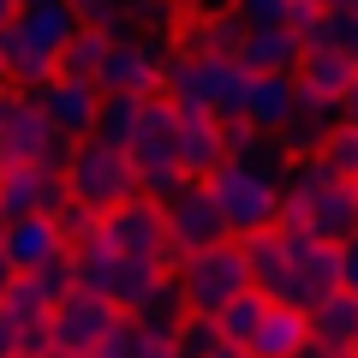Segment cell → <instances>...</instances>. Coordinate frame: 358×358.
I'll return each mask as SVG.
<instances>
[{
    "mask_svg": "<svg viewBox=\"0 0 358 358\" xmlns=\"http://www.w3.org/2000/svg\"><path fill=\"white\" fill-rule=\"evenodd\" d=\"M227 162L203 179L209 197H215L221 221H227V239H245V233H263L281 221V162L251 138V131L233 120L227 126Z\"/></svg>",
    "mask_w": 358,
    "mask_h": 358,
    "instance_id": "cell-1",
    "label": "cell"
},
{
    "mask_svg": "<svg viewBox=\"0 0 358 358\" xmlns=\"http://www.w3.org/2000/svg\"><path fill=\"white\" fill-rule=\"evenodd\" d=\"M245 72L239 60H215V54H173L162 66V96L179 114H209V120H239L245 114Z\"/></svg>",
    "mask_w": 358,
    "mask_h": 358,
    "instance_id": "cell-2",
    "label": "cell"
},
{
    "mask_svg": "<svg viewBox=\"0 0 358 358\" xmlns=\"http://www.w3.org/2000/svg\"><path fill=\"white\" fill-rule=\"evenodd\" d=\"M66 197L84 209H96V215H108V209H120L126 197H138V173H131V155L126 150H108V143L84 138L72 143V162H66Z\"/></svg>",
    "mask_w": 358,
    "mask_h": 358,
    "instance_id": "cell-3",
    "label": "cell"
},
{
    "mask_svg": "<svg viewBox=\"0 0 358 358\" xmlns=\"http://www.w3.org/2000/svg\"><path fill=\"white\" fill-rule=\"evenodd\" d=\"M281 233V245H287V275H281V287H275V305H287V310H310V305H322V299L341 287V275H334V263H341V245H322V239H310L305 227H275Z\"/></svg>",
    "mask_w": 358,
    "mask_h": 358,
    "instance_id": "cell-4",
    "label": "cell"
},
{
    "mask_svg": "<svg viewBox=\"0 0 358 358\" xmlns=\"http://www.w3.org/2000/svg\"><path fill=\"white\" fill-rule=\"evenodd\" d=\"M179 299H185V310H197V317H215L227 299H239L245 287V257L233 239L221 245H203V251H185V263H179Z\"/></svg>",
    "mask_w": 358,
    "mask_h": 358,
    "instance_id": "cell-5",
    "label": "cell"
},
{
    "mask_svg": "<svg viewBox=\"0 0 358 358\" xmlns=\"http://www.w3.org/2000/svg\"><path fill=\"white\" fill-rule=\"evenodd\" d=\"M150 275H155L150 263L120 257L114 245H102V239H90V245H78V251H72V281H78V293H96V299H108V305H120V310L150 287Z\"/></svg>",
    "mask_w": 358,
    "mask_h": 358,
    "instance_id": "cell-6",
    "label": "cell"
},
{
    "mask_svg": "<svg viewBox=\"0 0 358 358\" xmlns=\"http://www.w3.org/2000/svg\"><path fill=\"white\" fill-rule=\"evenodd\" d=\"M102 245H114L120 257H138V263H162V251L173 239H167V215H162V203L155 197H126L120 209H108L102 215Z\"/></svg>",
    "mask_w": 358,
    "mask_h": 358,
    "instance_id": "cell-7",
    "label": "cell"
},
{
    "mask_svg": "<svg viewBox=\"0 0 358 358\" xmlns=\"http://www.w3.org/2000/svg\"><path fill=\"white\" fill-rule=\"evenodd\" d=\"M162 215H167V239H173L179 251H203V245L227 239V221H221V209H215V197H209L203 179H185V185L162 203Z\"/></svg>",
    "mask_w": 358,
    "mask_h": 358,
    "instance_id": "cell-8",
    "label": "cell"
},
{
    "mask_svg": "<svg viewBox=\"0 0 358 358\" xmlns=\"http://www.w3.org/2000/svg\"><path fill=\"white\" fill-rule=\"evenodd\" d=\"M162 66H167V54L155 48V42L114 36L96 90H102V96H155V90H162Z\"/></svg>",
    "mask_w": 358,
    "mask_h": 358,
    "instance_id": "cell-9",
    "label": "cell"
},
{
    "mask_svg": "<svg viewBox=\"0 0 358 358\" xmlns=\"http://www.w3.org/2000/svg\"><path fill=\"white\" fill-rule=\"evenodd\" d=\"M30 102L42 108V120H48L60 138L84 143L90 126H96V102H102V90H96V84H78V78H66V72H54V78H42V84H30Z\"/></svg>",
    "mask_w": 358,
    "mask_h": 358,
    "instance_id": "cell-10",
    "label": "cell"
},
{
    "mask_svg": "<svg viewBox=\"0 0 358 358\" xmlns=\"http://www.w3.org/2000/svg\"><path fill=\"white\" fill-rule=\"evenodd\" d=\"M66 203V179L48 173L36 162L0 167V221H24V215H54Z\"/></svg>",
    "mask_w": 358,
    "mask_h": 358,
    "instance_id": "cell-11",
    "label": "cell"
},
{
    "mask_svg": "<svg viewBox=\"0 0 358 358\" xmlns=\"http://www.w3.org/2000/svg\"><path fill=\"white\" fill-rule=\"evenodd\" d=\"M120 317H126L120 305H108V299L78 293L72 287V293L54 305V346H60V352H96V341H102Z\"/></svg>",
    "mask_w": 358,
    "mask_h": 358,
    "instance_id": "cell-12",
    "label": "cell"
},
{
    "mask_svg": "<svg viewBox=\"0 0 358 358\" xmlns=\"http://www.w3.org/2000/svg\"><path fill=\"white\" fill-rule=\"evenodd\" d=\"M358 66L341 60V54H322V48H305V60L293 66V84H299V108L322 120H341V102H346V84H352Z\"/></svg>",
    "mask_w": 358,
    "mask_h": 358,
    "instance_id": "cell-13",
    "label": "cell"
},
{
    "mask_svg": "<svg viewBox=\"0 0 358 358\" xmlns=\"http://www.w3.org/2000/svg\"><path fill=\"white\" fill-rule=\"evenodd\" d=\"M54 126L42 120V108L30 102V96H6V108H0V167H18V162H42V150H48Z\"/></svg>",
    "mask_w": 358,
    "mask_h": 358,
    "instance_id": "cell-14",
    "label": "cell"
},
{
    "mask_svg": "<svg viewBox=\"0 0 358 358\" xmlns=\"http://www.w3.org/2000/svg\"><path fill=\"white\" fill-rule=\"evenodd\" d=\"M227 120L209 114H179V138H173V162L185 179H209L221 162H227Z\"/></svg>",
    "mask_w": 358,
    "mask_h": 358,
    "instance_id": "cell-15",
    "label": "cell"
},
{
    "mask_svg": "<svg viewBox=\"0 0 358 358\" xmlns=\"http://www.w3.org/2000/svg\"><path fill=\"white\" fill-rule=\"evenodd\" d=\"M293 114H299V84H293V72H263V78L245 84V114H239V126H251V131H287V126H293Z\"/></svg>",
    "mask_w": 358,
    "mask_h": 358,
    "instance_id": "cell-16",
    "label": "cell"
},
{
    "mask_svg": "<svg viewBox=\"0 0 358 358\" xmlns=\"http://www.w3.org/2000/svg\"><path fill=\"white\" fill-rule=\"evenodd\" d=\"M60 233L48 215H24V221H0V257L13 263V275H36L48 257H60Z\"/></svg>",
    "mask_w": 358,
    "mask_h": 358,
    "instance_id": "cell-17",
    "label": "cell"
},
{
    "mask_svg": "<svg viewBox=\"0 0 358 358\" xmlns=\"http://www.w3.org/2000/svg\"><path fill=\"white\" fill-rule=\"evenodd\" d=\"M305 341H310L305 310H287V305H275V299H268V310H263V322H257V334L245 341V358H293Z\"/></svg>",
    "mask_w": 358,
    "mask_h": 358,
    "instance_id": "cell-18",
    "label": "cell"
},
{
    "mask_svg": "<svg viewBox=\"0 0 358 358\" xmlns=\"http://www.w3.org/2000/svg\"><path fill=\"white\" fill-rule=\"evenodd\" d=\"M233 60L245 66L251 78H263V72H293L299 60H305V42L293 36V30H245V42H239V54Z\"/></svg>",
    "mask_w": 358,
    "mask_h": 358,
    "instance_id": "cell-19",
    "label": "cell"
},
{
    "mask_svg": "<svg viewBox=\"0 0 358 358\" xmlns=\"http://www.w3.org/2000/svg\"><path fill=\"white\" fill-rule=\"evenodd\" d=\"M305 322H310V341L334 346V352H358V299H352V293L334 287L322 305L305 310Z\"/></svg>",
    "mask_w": 358,
    "mask_h": 358,
    "instance_id": "cell-20",
    "label": "cell"
},
{
    "mask_svg": "<svg viewBox=\"0 0 358 358\" xmlns=\"http://www.w3.org/2000/svg\"><path fill=\"white\" fill-rule=\"evenodd\" d=\"M245 42V24L233 13H197L185 18V30H179V54H215V60H233Z\"/></svg>",
    "mask_w": 358,
    "mask_h": 358,
    "instance_id": "cell-21",
    "label": "cell"
},
{
    "mask_svg": "<svg viewBox=\"0 0 358 358\" xmlns=\"http://www.w3.org/2000/svg\"><path fill=\"white\" fill-rule=\"evenodd\" d=\"M13 24L24 30V36L36 42L42 54H54V60H60V48L78 36V13H72V0H54V6H18Z\"/></svg>",
    "mask_w": 358,
    "mask_h": 358,
    "instance_id": "cell-22",
    "label": "cell"
},
{
    "mask_svg": "<svg viewBox=\"0 0 358 358\" xmlns=\"http://www.w3.org/2000/svg\"><path fill=\"white\" fill-rule=\"evenodd\" d=\"M0 78L6 84H42V78H54V54H42L18 24H0Z\"/></svg>",
    "mask_w": 358,
    "mask_h": 358,
    "instance_id": "cell-23",
    "label": "cell"
},
{
    "mask_svg": "<svg viewBox=\"0 0 358 358\" xmlns=\"http://www.w3.org/2000/svg\"><path fill=\"white\" fill-rule=\"evenodd\" d=\"M239 257H245V281H251L257 293H275V287H281V275H287V245H281V233H275V227L245 233V239H239Z\"/></svg>",
    "mask_w": 358,
    "mask_h": 358,
    "instance_id": "cell-24",
    "label": "cell"
},
{
    "mask_svg": "<svg viewBox=\"0 0 358 358\" xmlns=\"http://www.w3.org/2000/svg\"><path fill=\"white\" fill-rule=\"evenodd\" d=\"M126 317H131V322H155V329H173V322L185 317L179 281H173V275H150V287H143V293L126 305Z\"/></svg>",
    "mask_w": 358,
    "mask_h": 358,
    "instance_id": "cell-25",
    "label": "cell"
},
{
    "mask_svg": "<svg viewBox=\"0 0 358 358\" xmlns=\"http://www.w3.org/2000/svg\"><path fill=\"white\" fill-rule=\"evenodd\" d=\"M108 30H84L78 24V36L60 48V60H54V72H66V78H78V84H96L102 78V60H108Z\"/></svg>",
    "mask_w": 358,
    "mask_h": 358,
    "instance_id": "cell-26",
    "label": "cell"
},
{
    "mask_svg": "<svg viewBox=\"0 0 358 358\" xmlns=\"http://www.w3.org/2000/svg\"><path fill=\"white\" fill-rule=\"evenodd\" d=\"M305 48H322V54H341V60L358 66V6H334V13H317Z\"/></svg>",
    "mask_w": 358,
    "mask_h": 358,
    "instance_id": "cell-27",
    "label": "cell"
},
{
    "mask_svg": "<svg viewBox=\"0 0 358 358\" xmlns=\"http://www.w3.org/2000/svg\"><path fill=\"white\" fill-rule=\"evenodd\" d=\"M263 310H268V293H257V287H245L239 299H227V305L215 310V329H221V341H227V346H239V352H245V341L257 334Z\"/></svg>",
    "mask_w": 358,
    "mask_h": 358,
    "instance_id": "cell-28",
    "label": "cell"
},
{
    "mask_svg": "<svg viewBox=\"0 0 358 358\" xmlns=\"http://www.w3.org/2000/svg\"><path fill=\"white\" fill-rule=\"evenodd\" d=\"M317 162L329 167L334 179L358 185V126H352V120H334V126L317 138Z\"/></svg>",
    "mask_w": 358,
    "mask_h": 358,
    "instance_id": "cell-29",
    "label": "cell"
},
{
    "mask_svg": "<svg viewBox=\"0 0 358 358\" xmlns=\"http://www.w3.org/2000/svg\"><path fill=\"white\" fill-rule=\"evenodd\" d=\"M138 102H143V96H102V102H96V126H90V138L108 143V150H126L131 126H138Z\"/></svg>",
    "mask_w": 358,
    "mask_h": 358,
    "instance_id": "cell-30",
    "label": "cell"
},
{
    "mask_svg": "<svg viewBox=\"0 0 358 358\" xmlns=\"http://www.w3.org/2000/svg\"><path fill=\"white\" fill-rule=\"evenodd\" d=\"M221 352H227V341H221L215 317L185 310V317L173 322V358H221Z\"/></svg>",
    "mask_w": 358,
    "mask_h": 358,
    "instance_id": "cell-31",
    "label": "cell"
},
{
    "mask_svg": "<svg viewBox=\"0 0 358 358\" xmlns=\"http://www.w3.org/2000/svg\"><path fill=\"white\" fill-rule=\"evenodd\" d=\"M0 310H6L13 322H48L54 317V305H48V293H42L36 275H13L6 293H0Z\"/></svg>",
    "mask_w": 358,
    "mask_h": 358,
    "instance_id": "cell-32",
    "label": "cell"
},
{
    "mask_svg": "<svg viewBox=\"0 0 358 358\" xmlns=\"http://www.w3.org/2000/svg\"><path fill=\"white\" fill-rule=\"evenodd\" d=\"M54 233H60V245H90V239H102V215H96V209H84V203H72V197H66L60 209H54Z\"/></svg>",
    "mask_w": 358,
    "mask_h": 358,
    "instance_id": "cell-33",
    "label": "cell"
},
{
    "mask_svg": "<svg viewBox=\"0 0 358 358\" xmlns=\"http://www.w3.org/2000/svg\"><path fill=\"white\" fill-rule=\"evenodd\" d=\"M72 13L84 30H108V36H126V0H72Z\"/></svg>",
    "mask_w": 358,
    "mask_h": 358,
    "instance_id": "cell-34",
    "label": "cell"
},
{
    "mask_svg": "<svg viewBox=\"0 0 358 358\" xmlns=\"http://www.w3.org/2000/svg\"><path fill=\"white\" fill-rule=\"evenodd\" d=\"M227 13L239 18L245 30H275V24L287 30V13H293V0H233Z\"/></svg>",
    "mask_w": 358,
    "mask_h": 358,
    "instance_id": "cell-35",
    "label": "cell"
},
{
    "mask_svg": "<svg viewBox=\"0 0 358 358\" xmlns=\"http://www.w3.org/2000/svg\"><path fill=\"white\" fill-rule=\"evenodd\" d=\"M36 281H42V293H48V305H60L66 293H72V251H60V257H48V263L36 268Z\"/></svg>",
    "mask_w": 358,
    "mask_h": 358,
    "instance_id": "cell-36",
    "label": "cell"
},
{
    "mask_svg": "<svg viewBox=\"0 0 358 358\" xmlns=\"http://www.w3.org/2000/svg\"><path fill=\"white\" fill-rule=\"evenodd\" d=\"M131 358H173V329L131 322Z\"/></svg>",
    "mask_w": 358,
    "mask_h": 358,
    "instance_id": "cell-37",
    "label": "cell"
},
{
    "mask_svg": "<svg viewBox=\"0 0 358 358\" xmlns=\"http://www.w3.org/2000/svg\"><path fill=\"white\" fill-rule=\"evenodd\" d=\"M334 275H341V293H352V299H358V239H346V245H341V263H334Z\"/></svg>",
    "mask_w": 358,
    "mask_h": 358,
    "instance_id": "cell-38",
    "label": "cell"
},
{
    "mask_svg": "<svg viewBox=\"0 0 358 358\" xmlns=\"http://www.w3.org/2000/svg\"><path fill=\"white\" fill-rule=\"evenodd\" d=\"M317 13H322L317 0H293V13H287V30L305 42V36H310V24H317Z\"/></svg>",
    "mask_w": 358,
    "mask_h": 358,
    "instance_id": "cell-39",
    "label": "cell"
},
{
    "mask_svg": "<svg viewBox=\"0 0 358 358\" xmlns=\"http://www.w3.org/2000/svg\"><path fill=\"white\" fill-rule=\"evenodd\" d=\"M293 358H358V352H334V346H322V341H305Z\"/></svg>",
    "mask_w": 358,
    "mask_h": 358,
    "instance_id": "cell-40",
    "label": "cell"
},
{
    "mask_svg": "<svg viewBox=\"0 0 358 358\" xmlns=\"http://www.w3.org/2000/svg\"><path fill=\"white\" fill-rule=\"evenodd\" d=\"M341 120H352V126H358V72H352V84H346V102H341Z\"/></svg>",
    "mask_w": 358,
    "mask_h": 358,
    "instance_id": "cell-41",
    "label": "cell"
},
{
    "mask_svg": "<svg viewBox=\"0 0 358 358\" xmlns=\"http://www.w3.org/2000/svg\"><path fill=\"white\" fill-rule=\"evenodd\" d=\"M192 6H197V13H227L233 0H192Z\"/></svg>",
    "mask_w": 358,
    "mask_h": 358,
    "instance_id": "cell-42",
    "label": "cell"
},
{
    "mask_svg": "<svg viewBox=\"0 0 358 358\" xmlns=\"http://www.w3.org/2000/svg\"><path fill=\"white\" fill-rule=\"evenodd\" d=\"M18 18V0H0V24H13Z\"/></svg>",
    "mask_w": 358,
    "mask_h": 358,
    "instance_id": "cell-43",
    "label": "cell"
},
{
    "mask_svg": "<svg viewBox=\"0 0 358 358\" xmlns=\"http://www.w3.org/2000/svg\"><path fill=\"white\" fill-rule=\"evenodd\" d=\"M6 281H13V263H6V257H0V293H6Z\"/></svg>",
    "mask_w": 358,
    "mask_h": 358,
    "instance_id": "cell-44",
    "label": "cell"
},
{
    "mask_svg": "<svg viewBox=\"0 0 358 358\" xmlns=\"http://www.w3.org/2000/svg\"><path fill=\"white\" fill-rule=\"evenodd\" d=\"M42 358H90V352H60V346H48V352H42Z\"/></svg>",
    "mask_w": 358,
    "mask_h": 358,
    "instance_id": "cell-45",
    "label": "cell"
},
{
    "mask_svg": "<svg viewBox=\"0 0 358 358\" xmlns=\"http://www.w3.org/2000/svg\"><path fill=\"white\" fill-rule=\"evenodd\" d=\"M317 6H322V13H334V6H358V0H317Z\"/></svg>",
    "mask_w": 358,
    "mask_h": 358,
    "instance_id": "cell-46",
    "label": "cell"
},
{
    "mask_svg": "<svg viewBox=\"0 0 358 358\" xmlns=\"http://www.w3.org/2000/svg\"><path fill=\"white\" fill-rule=\"evenodd\" d=\"M18 6H54V0H18Z\"/></svg>",
    "mask_w": 358,
    "mask_h": 358,
    "instance_id": "cell-47",
    "label": "cell"
},
{
    "mask_svg": "<svg viewBox=\"0 0 358 358\" xmlns=\"http://www.w3.org/2000/svg\"><path fill=\"white\" fill-rule=\"evenodd\" d=\"M221 358H245V352H239V346H227V352H221Z\"/></svg>",
    "mask_w": 358,
    "mask_h": 358,
    "instance_id": "cell-48",
    "label": "cell"
},
{
    "mask_svg": "<svg viewBox=\"0 0 358 358\" xmlns=\"http://www.w3.org/2000/svg\"><path fill=\"white\" fill-rule=\"evenodd\" d=\"M6 96H13V90H6V84H0V108H6Z\"/></svg>",
    "mask_w": 358,
    "mask_h": 358,
    "instance_id": "cell-49",
    "label": "cell"
},
{
    "mask_svg": "<svg viewBox=\"0 0 358 358\" xmlns=\"http://www.w3.org/2000/svg\"><path fill=\"white\" fill-rule=\"evenodd\" d=\"M167 6H192V0H167Z\"/></svg>",
    "mask_w": 358,
    "mask_h": 358,
    "instance_id": "cell-50",
    "label": "cell"
},
{
    "mask_svg": "<svg viewBox=\"0 0 358 358\" xmlns=\"http://www.w3.org/2000/svg\"><path fill=\"white\" fill-rule=\"evenodd\" d=\"M0 358H6V352H0Z\"/></svg>",
    "mask_w": 358,
    "mask_h": 358,
    "instance_id": "cell-51",
    "label": "cell"
}]
</instances>
